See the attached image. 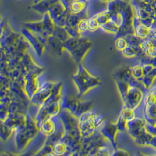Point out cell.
<instances>
[{"mask_svg":"<svg viewBox=\"0 0 156 156\" xmlns=\"http://www.w3.org/2000/svg\"><path fill=\"white\" fill-rule=\"evenodd\" d=\"M74 80L78 85V90L81 95H83L91 88L99 84L98 78H94L88 74L87 71L82 66H79V73L74 77Z\"/></svg>","mask_w":156,"mask_h":156,"instance_id":"obj_1","label":"cell"},{"mask_svg":"<svg viewBox=\"0 0 156 156\" xmlns=\"http://www.w3.org/2000/svg\"><path fill=\"white\" fill-rule=\"evenodd\" d=\"M53 150L56 154H62L66 150V146L63 142H58L53 147Z\"/></svg>","mask_w":156,"mask_h":156,"instance_id":"obj_2","label":"cell"}]
</instances>
